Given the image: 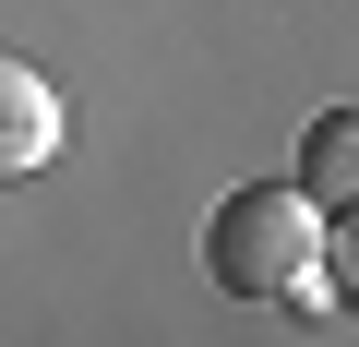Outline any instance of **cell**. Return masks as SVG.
Instances as JSON below:
<instances>
[{
    "label": "cell",
    "mask_w": 359,
    "mask_h": 347,
    "mask_svg": "<svg viewBox=\"0 0 359 347\" xmlns=\"http://www.w3.org/2000/svg\"><path fill=\"white\" fill-rule=\"evenodd\" d=\"M48 156H60V84L0 48V180H36Z\"/></svg>",
    "instance_id": "2"
},
{
    "label": "cell",
    "mask_w": 359,
    "mask_h": 347,
    "mask_svg": "<svg viewBox=\"0 0 359 347\" xmlns=\"http://www.w3.org/2000/svg\"><path fill=\"white\" fill-rule=\"evenodd\" d=\"M204 275L228 299H323V204L299 180H240L204 216Z\"/></svg>",
    "instance_id": "1"
},
{
    "label": "cell",
    "mask_w": 359,
    "mask_h": 347,
    "mask_svg": "<svg viewBox=\"0 0 359 347\" xmlns=\"http://www.w3.org/2000/svg\"><path fill=\"white\" fill-rule=\"evenodd\" d=\"M299 192L335 216V204H359V108H323L311 132H299Z\"/></svg>",
    "instance_id": "3"
},
{
    "label": "cell",
    "mask_w": 359,
    "mask_h": 347,
    "mask_svg": "<svg viewBox=\"0 0 359 347\" xmlns=\"http://www.w3.org/2000/svg\"><path fill=\"white\" fill-rule=\"evenodd\" d=\"M323 275L359 299V204H335V228H323Z\"/></svg>",
    "instance_id": "4"
}]
</instances>
